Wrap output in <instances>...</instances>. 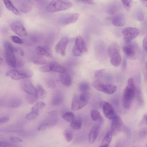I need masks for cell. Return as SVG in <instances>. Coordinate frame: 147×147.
Here are the masks:
<instances>
[{
	"label": "cell",
	"mask_w": 147,
	"mask_h": 147,
	"mask_svg": "<svg viewBox=\"0 0 147 147\" xmlns=\"http://www.w3.org/2000/svg\"><path fill=\"white\" fill-rule=\"evenodd\" d=\"M17 147V146H13V147Z\"/></svg>",
	"instance_id": "cell-60"
},
{
	"label": "cell",
	"mask_w": 147,
	"mask_h": 147,
	"mask_svg": "<svg viewBox=\"0 0 147 147\" xmlns=\"http://www.w3.org/2000/svg\"><path fill=\"white\" fill-rule=\"evenodd\" d=\"M99 125H94L90 131L88 135V141L90 144L93 143L98 136Z\"/></svg>",
	"instance_id": "cell-21"
},
{
	"label": "cell",
	"mask_w": 147,
	"mask_h": 147,
	"mask_svg": "<svg viewBox=\"0 0 147 147\" xmlns=\"http://www.w3.org/2000/svg\"><path fill=\"white\" fill-rule=\"evenodd\" d=\"M113 134L111 131L107 132L103 138L101 145L105 147H108L111 141Z\"/></svg>",
	"instance_id": "cell-28"
},
{
	"label": "cell",
	"mask_w": 147,
	"mask_h": 147,
	"mask_svg": "<svg viewBox=\"0 0 147 147\" xmlns=\"http://www.w3.org/2000/svg\"><path fill=\"white\" fill-rule=\"evenodd\" d=\"M10 27L12 31L19 36L25 37L27 36V31L20 21H13L10 24Z\"/></svg>",
	"instance_id": "cell-9"
},
{
	"label": "cell",
	"mask_w": 147,
	"mask_h": 147,
	"mask_svg": "<svg viewBox=\"0 0 147 147\" xmlns=\"http://www.w3.org/2000/svg\"><path fill=\"white\" fill-rule=\"evenodd\" d=\"M143 46L144 49L147 52V35L144 37L143 39Z\"/></svg>",
	"instance_id": "cell-51"
},
{
	"label": "cell",
	"mask_w": 147,
	"mask_h": 147,
	"mask_svg": "<svg viewBox=\"0 0 147 147\" xmlns=\"http://www.w3.org/2000/svg\"><path fill=\"white\" fill-rule=\"evenodd\" d=\"M22 86L23 90L27 94L35 95L36 88H34L30 80H28L24 81L22 84Z\"/></svg>",
	"instance_id": "cell-19"
},
{
	"label": "cell",
	"mask_w": 147,
	"mask_h": 147,
	"mask_svg": "<svg viewBox=\"0 0 147 147\" xmlns=\"http://www.w3.org/2000/svg\"><path fill=\"white\" fill-rule=\"evenodd\" d=\"M123 6L125 9L128 11L130 10L132 3L131 0H121Z\"/></svg>",
	"instance_id": "cell-39"
},
{
	"label": "cell",
	"mask_w": 147,
	"mask_h": 147,
	"mask_svg": "<svg viewBox=\"0 0 147 147\" xmlns=\"http://www.w3.org/2000/svg\"><path fill=\"white\" fill-rule=\"evenodd\" d=\"M18 7L21 12L27 13L31 10L32 4L31 1L29 0L21 1L18 3Z\"/></svg>",
	"instance_id": "cell-17"
},
{
	"label": "cell",
	"mask_w": 147,
	"mask_h": 147,
	"mask_svg": "<svg viewBox=\"0 0 147 147\" xmlns=\"http://www.w3.org/2000/svg\"><path fill=\"white\" fill-rule=\"evenodd\" d=\"M26 99L29 104L32 105L38 101V98L35 95L27 94L26 96Z\"/></svg>",
	"instance_id": "cell-35"
},
{
	"label": "cell",
	"mask_w": 147,
	"mask_h": 147,
	"mask_svg": "<svg viewBox=\"0 0 147 147\" xmlns=\"http://www.w3.org/2000/svg\"><path fill=\"white\" fill-rule=\"evenodd\" d=\"M146 147H147V145H146Z\"/></svg>",
	"instance_id": "cell-61"
},
{
	"label": "cell",
	"mask_w": 147,
	"mask_h": 147,
	"mask_svg": "<svg viewBox=\"0 0 147 147\" xmlns=\"http://www.w3.org/2000/svg\"><path fill=\"white\" fill-rule=\"evenodd\" d=\"M20 71L22 74L25 75L27 78L31 77L32 75V72L30 70L24 69Z\"/></svg>",
	"instance_id": "cell-46"
},
{
	"label": "cell",
	"mask_w": 147,
	"mask_h": 147,
	"mask_svg": "<svg viewBox=\"0 0 147 147\" xmlns=\"http://www.w3.org/2000/svg\"><path fill=\"white\" fill-rule=\"evenodd\" d=\"M142 3L147 8V0H141V1Z\"/></svg>",
	"instance_id": "cell-55"
},
{
	"label": "cell",
	"mask_w": 147,
	"mask_h": 147,
	"mask_svg": "<svg viewBox=\"0 0 147 147\" xmlns=\"http://www.w3.org/2000/svg\"><path fill=\"white\" fill-rule=\"evenodd\" d=\"M69 40L68 38L66 36H63L61 38L55 46V52L62 56H64Z\"/></svg>",
	"instance_id": "cell-11"
},
{
	"label": "cell",
	"mask_w": 147,
	"mask_h": 147,
	"mask_svg": "<svg viewBox=\"0 0 147 147\" xmlns=\"http://www.w3.org/2000/svg\"><path fill=\"white\" fill-rule=\"evenodd\" d=\"M121 58L120 54L118 55L111 59V64L115 67L118 66L120 64Z\"/></svg>",
	"instance_id": "cell-31"
},
{
	"label": "cell",
	"mask_w": 147,
	"mask_h": 147,
	"mask_svg": "<svg viewBox=\"0 0 147 147\" xmlns=\"http://www.w3.org/2000/svg\"><path fill=\"white\" fill-rule=\"evenodd\" d=\"M82 122L80 119H74L70 125V127L73 129L78 130L81 129Z\"/></svg>",
	"instance_id": "cell-30"
},
{
	"label": "cell",
	"mask_w": 147,
	"mask_h": 147,
	"mask_svg": "<svg viewBox=\"0 0 147 147\" xmlns=\"http://www.w3.org/2000/svg\"><path fill=\"white\" fill-rule=\"evenodd\" d=\"M144 120L147 125V114L145 115L144 117Z\"/></svg>",
	"instance_id": "cell-56"
},
{
	"label": "cell",
	"mask_w": 147,
	"mask_h": 147,
	"mask_svg": "<svg viewBox=\"0 0 147 147\" xmlns=\"http://www.w3.org/2000/svg\"><path fill=\"white\" fill-rule=\"evenodd\" d=\"M3 1L5 7L9 10L16 15H19L20 14L19 10L14 6L11 1L5 0Z\"/></svg>",
	"instance_id": "cell-25"
},
{
	"label": "cell",
	"mask_w": 147,
	"mask_h": 147,
	"mask_svg": "<svg viewBox=\"0 0 147 147\" xmlns=\"http://www.w3.org/2000/svg\"><path fill=\"white\" fill-rule=\"evenodd\" d=\"M49 116L42 122L38 126L37 129L42 131L56 125L57 123V113L55 111L50 112Z\"/></svg>",
	"instance_id": "cell-7"
},
{
	"label": "cell",
	"mask_w": 147,
	"mask_h": 147,
	"mask_svg": "<svg viewBox=\"0 0 147 147\" xmlns=\"http://www.w3.org/2000/svg\"><path fill=\"white\" fill-rule=\"evenodd\" d=\"M45 105V103L43 102H37L32 107L31 111L39 112V110L43 109Z\"/></svg>",
	"instance_id": "cell-34"
},
{
	"label": "cell",
	"mask_w": 147,
	"mask_h": 147,
	"mask_svg": "<svg viewBox=\"0 0 147 147\" xmlns=\"http://www.w3.org/2000/svg\"><path fill=\"white\" fill-rule=\"evenodd\" d=\"M90 88L89 83L86 82H80L79 85V90L83 92H86Z\"/></svg>",
	"instance_id": "cell-33"
},
{
	"label": "cell",
	"mask_w": 147,
	"mask_h": 147,
	"mask_svg": "<svg viewBox=\"0 0 147 147\" xmlns=\"http://www.w3.org/2000/svg\"><path fill=\"white\" fill-rule=\"evenodd\" d=\"M104 69H102L96 70L94 73L95 77L97 80H99L101 79L103 76Z\"/></svg>",
	"instance_id": "cell-41"
},
{
	"label": "cell",
	"mask_w": 147,
	"mask_h": 147,
	"mask_svg": "<svg viewBox=\"0 0 147 147\" xmlns=\"http://www.w3.org/2000/svg\"><path fill=\"white\" fill-rule=\"evenodd\" d=\"M79 14L77 13L66 14L61 16L59 19L60 23L62 24L66 25L74 23L78 20Z\"/></svg>",
	"instance_id": "cell-12"
},
{
	"label": "cell",
	"mask_w": 147,
	"mask_h": 147,
	"mask_svg": "<svg viewBox=\"0 0 147 147\" xmlns=\"http://www.w3.org/2000/svg\"><path fill=\"white\" fill-rule=\"evenodd\" d=\"M39 70L40 71L43 72H48L50 71L49 64L41 67L39 68Z\"/></svg>",
	"instance_id": "cell-47"
},
{
	"label": "cell",
	"mask_w": 147,
	"mask_h": 147,
	"mask_svg": "<svg viewBox=\"0 0 147 147\" xmlns=\"http://www.w3.org/2000/svg\"><path fill=\"white\" fill-rule=\"evenodd\" d=\"M63 119L65 121L71 123L75 119L74 114L71 112H66L62 115Z\"/></svg>",
	"instance_id": "cell-32"
},
{
	"label": "cell",
	"mask_w": 147,
	"mask_h": 147,
	"mask_svg": "<svg viewBox=\"0 0 147 147\" xmlns=\"http://www.w3.org/2000/svg\"><path fill=\"white\" fill-rule=\"evenodd\" d=\"M111 120L110 131L113 134L119 129L123 122L120 117L117 115Z\"/></svg>",
	"instance_id": "cell-14"
},
{
	"label": "cell",
	"mask_w": 147,
	"mask_h": 147,
	"mask_svg": "<svg viewBox=\"0 0 147 147\" xmlns=\"http://www.w3.org/2000/svg\"><path fill=\"white\" fill-rule=\"evenodd\" d=\"M3 46L7 63L9 66L15 67L16 58L15 55L14 47L7 41L4 42Z\"/></svg>",
	"instance_id": "cell-4"
},
{
	"label": "cell",
	"mask_w": 147,
	"mask_h": 147,
	"mask_svg": "<svg viewBox=\"0 0 147 147\" xmlns=\"http://www.w3.org/2000/svg\"><path fill=\"white\" fill-rule=\"evenodd\" d=\"M9 120V118L8 117H2L0 119V124H3L7 122Z\"/></svg>",
	"instance_id": "cell-52"
},
{
	"label": "cell",
	"mask_w": 147,
	"mask_h": 147,
	"mask_svg": "<svg viewBox=\"0 0 147 147\" xmlns=\"http://www.w3.org/2000/svg\"><path fill=\"white\" fill-rule=\"evenodd\" d=\"M123 50L126 57L132 60L136 59L139 56L140 53V47L135 41L126 43L123 47Z\"/></svg>",
	"instance_id": "cell-2"
},
{
	"label": "cell",
	"mask_w": 147,
	"mask_h": 147,
	"mask_svg": "<svg viewBox=\"0 0 147 147\" xmlns=\"http://www.w3.org/2000/svg\"><path fill=\"white\" fill-rule=\"evenodd\" d=\"M98 147H105L103 146H102V145H101L100 146Z\"/></svg>",
	"instance_id": "cell-59"
},
{
	"label": "cell",
	"mask_w": 147,
	"mask_h": 147,
	"mask_svg": "<svg viewBox=\"0 0 147 147\" xmlns=\"http://www.w3.org/2000/svg\"><path fill=\"white\" fill-rule=\"evenodd\" d=\"M87 104L82 101L79 96H75L72 100L71 109L73 111H77L84 107Z\"/></svg>",
	"instance_id": "cell-15"
},
{
	"label": "cell",
	"mask_w": 147,
	"mask_h": 147,
	"mask_svg": "<svg viewBox=\"0 0 147 147\" xmlns=\"http://www.w3.org/2000/svg\"><path fill=\"white\" fill-rule=\"evenodd\" d=\"M50 71L63 73L66 72V68L63 66L55 62H52L49 64Z\"/></svg>",
	"instance_id": "cell-22"
},
{
	"label": "cell",
	"mask_w": 147,
	"mask_h": 147,
	"mask_svg": "<svg viewBox=\"0 0 147 147\" xmlns=\"http://www.w3.org/2000/svg\"><path fill=\"white\" fill-rule=\"evenodd\" d=\"M101 105L104 115L108 119L112 120L116 115L113 106L109 103L104 101Z\"/></svg>",
	"instance_id": "cell-10"
},
{
	"label": "cell",
	"mask_w": 147,
	"mask_h": 147,
	"mask_svg": "<svg viewBox=\"0 0 147 147\" xmlns=\"http://www.w3.org/2000/svg\"><path fill=\"white\" fill-rule=\"evenodd\" d=\"M2 59H1V58L0 59V64H1V63H2Z\"/></svg>",
	"instance_id": "cell-58"
},
{
	"label": "cell",
	"mask_w": 147,
	"mask_h": 147,
	"mask_svg": "<svg viewBox=\"0 0 147 147\" xmlns=\"http://www.w3.org/2000/svg\"><path fill=\"white\" fill-rule=\"evenodd\" d=\"M112 22L114 26H122L126 23V19L124 15L122 13L118 14L114 17Z\"/></svg>",
	"instance_id": "cell-20"
},
{
	"label": "cell",
	"mask_w": 147,
	"mask_h": 147,
	"mask_svg": "<svg viewBox=\"0 0 147 147\" xmlns=\"http://www.w3.org/2000/svg\"><path fill=\"white\" fill-rule=\"evenodd\" d=\"M46 85L48 88H54L55 86L54 81L53 79L50 78L46 80Z\"/></svg>",
	"instance_id": "cell-42"
},
{
	"label": "cell",
	"mask_w": 147,
	"mask_h": 147,
	"mask_svg": "<svg viewBox=\"0 0 147 147\" xmlns=\"http://www.w3.org/2000/svg\"><path fill=\"white\" fill-rule=\"evenodd\" d=\"M136 17L139 21H142L144 18V14L143 12L141 11H138L136 14Z\"/></svg>",
	"instance_id": "cell-44"
},
{
	"label": "cell",
	"mask_w": 147,
	"mask_h": 147,
	"mask_svg": "<svg viewBox=\"0 0 147 147\" xmlns=\"http://www.w3.org/2000/svg\"><path fill=\"white\" fill-rule=\"evenodd\" d=\"M73 6L72 3L67 0H55L51 1L47 5V11L50 13H54L68 9Z\"/></svg>",
	"instance_id": "cell-3"
},
{
	"label": "cell",
	"mask_w": 147,
	"mask_h": 147,
	"mask_svg": "<svg viewBox=\"0 0 147 147\" xmlns=\"http://www.w3.org/2000/svg\"><path fill=\"white\" fill-rule=\"evenodd\" d=\"M14 50L15 53L20 55L21 56H24V52L20 48L14 47Z\"/></svg>",
	"instance_id": "cell-49"
},
{
	"label": "cell",
	"mask_w": 147,
	"mask_h": 147,
	"mask_svg": "<svg viewBox=\"0 0 147 147\" xmlns=\"http://www.w3.org/2000/svg\"><path fill=\"white\" fill-rule=\"evenodd\" d=\"M63 100V96L62 93L59 91L56 92L52 98V103L54 105L60 104Z\"/></svg>",
	"instance_id": "cell-24"
},
{
	"label": "cell",
	"mask_w": 147,
	"mask_h": 147,
	"mask_svg": "<svg viewBox=\"0 0 147 147\" xmlns=\"http://www.w3.org/2000/svg\"><path fill=\"white\" fill-rule=\"evenodd\" d=\"M37 55L44 56L47 57H51V55L49 51L43 47L38 46L36 47L35 49Z\"/></svg>",
	"instance_id": "cell-27"
},
{
	"label": "cell",
	"mask_w": 147,
	"mask_h": 147,
	"mask_svg": "<svg viewBox=\"0 0 147 147\" xmlns=\"http://www.w3.org/2000/svg\"><path fill=\"white\" fill-rule=\"evenodd\" d=\"M36 96L38 98H44L47 96V92L40 85L38 84L36 88Z\"/></svg>",
	"instance_id": "cell-26"
},
{
	"label": "cell",
	"mask_w": 147,
	"mask_h": 147,
	"mask_svg": "<svg viewBox=\"0 0 147 147\" xmlns=\"http://www.w3.org/2000/svg\"><path fill=\"white\" fill-rule=\"evenodd\" d=\"M87 51V47L84 39L80 36H77L72 49L73 55L76 56H80Z\"/></svg>",
	"instance_id": "cell-5"
},
{
	"label": "cell",
	"mask_w": 147,
	"mask_h": 147,
	"mask_svg": "<svg viewBox=\"0 0 147 147\" xmlns=\"http://www.w3.org/2000/svg\"><path fill=\"white\" fill-rule=\"evenodd\" d=\"M79 96L82 101L87 103L90 98L91 94L90 93L86 92H83Z\"/></svg>",
	"instance_id": "cell-36"
},
{
	"label": "cell",
	"mask_w": 147,
	"mask_h": 147,
	"mask_svg": "<svg viewBox=\"0 0 147 147\" xmlns=\"http://www.w3.org/2000/svg\"><path fill=\"white\" fill-rule=\"evenodd\" d=\"M13 146V145L8 142L0 141V147H12Z\"/></svg>",
	"instance_id": "cell-48"
},
{
	"label": "cell",
	"mask_w": 147,
	"mask_h": 147,
	"mask_svg": "<svg viewBox=\"0 0 147 147\" xmlns=\"http://www.w3.org/2000/svg\"><path fill=\"white\" fill-rule=\"evenodd\" d=\"M35 64L37 65H44L46 63V61L41 58H38L34 59L32 61Z\"/></svg>",
	"instance_id": "cell-40"
},
{
	"label": "cell",
	"mask_w": 147,
	"mask_h": 147,
	"mask_svg": "<svg viewBox=\"0 0 147 147\" xmlns=\"http://www.w3.org/2000/svg\"><path fill=\"white\" fill-rule=\"evenodd\" d=\"M146 75L147 77V62H146Z\"/></svg>",
	"instance_id": "cell-57"
},
{
	"label": "cell",
	"mask_w": 147,
	"mask_h": 147,
	"mask_svg": "<svg viewBox=\"0 0 147 147\" xmlns=\"http://www.w3.org/2000/svg\"><path fill=\"white\" fill-rule=\"evenodd\" d=\"M92 84L94 87L97 90L109 94L114 93L117 90V87L115 86L105 84L99 80H94Z\"/></svg>",
	"instance_id": "cell-6"
},
{
	"label": "cell",
	"mask_w": 147,
	"mask_h": 147,
	"mask_svg": "<svg viewBox=\"0 0 147 147\" xmlns=\"http://www.w3.org/2000/svg\"><path fill=\"white\" fill-rule=\"evenodd\" d=\"M108 55L110 59L120 54V50L118 45L116 42L111 43L109 47Z\"/></svg>",
	"instance_id": "cell-18"
},
{
	"label": "cell",
	"mask_w": 147,
	"mask_h": 147,
	"mask_svg": "<svg viewBox=\"0 0 147 147\" xmlns=\"http://www.w3.org/2000/svg\"><path fill=\"white\" fill-rule=\"evenodd\" d=\"M11 40L14 43L18 44H21L23 43L22 40L19 37L15 36H10Z\"/></svg>",
	"instance_id": "cell-45"
},
{
	"label": "cell",
	"mask_w": 147,
	"mask_h": 147,
	"mask_svg": "<svg viewBox=\"0 0 147 147\" xmlns=\"http://www.w3.org/2000/svg\"><path fill=\"white\" fill-rule=\"evenodd\" d=\"M22 100L18 97H13L3 101L2 104L5 106L12 108L17 107L22 104Z\"/></svg>",
	"instance_id": "cell-13"
},
{
	"label": "cell",
	"mask_w": 147,
	"mask_h": 147,
	"mask_svg": "<svg viewBox=\"0 0 147 147\" xmlns=\"http://www.w3.org/2000/svg\"><path fill=\"white\" fill-rule=\"evenodd\" d=\"M65 138L67 142L71 141L73 138V135L72 132L69 129L65 130L63 132Z\"/></svg>",
	"instance_id": "cell-37"
},
{
	"label": "cell",
	"mask_w": 147,
	"mask_h": 147,
	"mask_svg": "<svg viewBox=\"0 0 147 147\" xmlns=\"http://www.w3.org/2000/svg\"><path fill=\"white\" fill-rule=\"evenodd\" d=\"M91 117L92 119L94 121L102 122V119L100 113L97 110H93L91 111Z\"/></svg>",
	"instance_id": "cell-29"
},
{
	"label": "cell",
	"mask_w": 147,
	"mask_h": 147,
	"mask_svg": "<svg viewBox=\"0 0 147 147\" xmlns=\"http://www.w3.org/2000/svg\"><path fill=\"white\" fill-rule=\"evenodd\" d=\"M10 139L11 141L14 142L19 143L23 141L22 139L13 136L10 137Z\"/></svg>",
	"instance_id": "cell-50"
},
{
	"label": "cell",
	"mask_w": 147,
	"mask_h": 147,
	"mask_svg": "<svg viewBox=\"0 0 147 147\" xmlns=\"http://www.w3.org/2000/svg\"><path fill=\"white\" fill-rule=\"evenodd\" d=\"M60 81L65 86H68L71 84V78L70 75L66 72L60 74L59 76Z\"/></svg>",
	"instance_id": "cell-23"
},
{
	"label": "cell",
	"mask_w": 147,
	"mask_h": 147,
	"mask_svg": "<svg viewBox=\"0 0 147 147\" xmlns=\"http://www.w3.org/2000/svg\"><path fill=\"white\" fill-rule=\"evenodd\" d=\"M126 65V59L125 58L123 60V67L124 69L125 68Z\"/></svg>",
	"instance_id": "cell-54"
},
{
	"label": "cell",
	"mask_w": 147,
	"mask_h": 147,
	"mask_svg": "<svg viewBox=\"0 0 147 147\" xmlns=\"http://www.w3.org/2000/svg\"><path fill=\"white\" fill-rule=\"evenodd\" d=\"M81 1L82 3L87 4H89L90 5H94V2L92 0H85L80 1Z\"/></svg>",
	"instance_id": "cell-53"
},
{
	"label": "cell",
	"mask_w": 147,
	"mask_h": 147,
	"mask_svg": "<svg viewBox=\"0 0 147 147\" xmlns=\"http://www.w3.org/2000/svg\"><path fill=\"white\" fill-rule=\"evenodd\" d=\"M135 86L134 80L131 78H129L127 84L124 89L123 97V104L126 109H129L131 107V102L134 95Z\"/></svg>",
	"instance_id": "cell-1"
},
{
	"label": "cell",
	"mask_w": 147,
	"mask_h": 147,
	"mask_svg": "<svg viewBox=\"0 0 147 147\" xmlns=\"http://www.w3.org/2000/svg\"><path fill=\"white\" fill-rule=\"evenodd\" d=\"M16 59V67L17 68H20L23 67L24 65V62L23 60L20 58L18 57Z\"/></svg>",
	"instance_id": "cell-43"
},
{
	"label": "cell",
	"mask_w": 147,
	"mask_h": 147,
	"mask_svg": "<svg viewBox=\"0 0 147 147\" xmlns=\"http://www.w3.org/2000/svg\"><path fill=\"white\" fill-rule=\"evenodd\" d=\"M123 39L126 43H129L138 35L139 31L137 28L133 27H127L122 31Z\"/></svg>",
	"instance_id": "cell-8"
},
{
	"label": "cell",
	"mask_w": 147,
	"mask_h": 147,
	"mask_svg": "<svg viewBox=\"0 0 147 147\" xmlns=\"http://www.w3.org/2000/svg\"><path fill=\"white\" fill-rule=\"evenodd\" d=\"M6 76L9 77L13 80H18L27 78L20 71L16 69H12L6 73Z\"/></svg>",
	"instance_id": "cell-16"
},
{
	"label": "cell",
	"mask_w": 147,
	"mask_h": 147,
	"mask_svg": "<svg viewBox=\"0 0 147 147\" xmlns=\"http://www.w3.org/2000/svg\"><path fill=\"white\" fill-rule=\"evenodd\" d=\"M38 115V112L31 111L26 115L25 117L27 119L32 120L36 118Z\"/></svg>",
	"instance_id": "cell-38"
}]
</instances>
